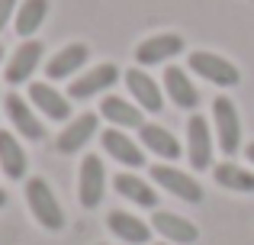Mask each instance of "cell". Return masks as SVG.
<instances>
[{
    "mask_svg": "<svg viewBox=\"0 0 254 245\" xmlns=\"http://www.w3.org/2000/svg\"><path fill=\"white\" fill-rule=\"evenodd\" d=\"M180 52H184V36H177V32H158V36H148L145 42H138L135 62H138V68L164 65L174 55H180Z\"/></svg>",
    "mask_w": 254,
    "mask_h": 245,
    "instance_id": "obj_6",
    "label": "cell"
},
{
    "mask_svg": "<svg viewBox=\"0 0 254 245\" xmlns=\"http://www.w3.org/2000/svg\"><path fill=\"white\" fill-rule=\"evenodd\" d=\"M0 110H3V90H0Z\"/></svg>",
    "mask_w": 254,
    "mask_h": 245,
    "instance_id": "obj_28",
    "label": "cell"
},
{
    "mask_svg": "<svg viewBox=\"0 0 254 245\" xmlns=\"http://www.w3.org/2000/svg\"><path fill=\"white\" fill-rule=\"evenodd\" d=\"M245 155H248V162L254 164V142H248V149H245Z\"/></svg>",
    "mask_w": 254,
    "mask_h": 245,
    "instance_id": "obj_26",
    "label": "cell"
},
{
    "mask_svg": "<svg viewBox=\"0 0 254 245\" xmlns=\"http://www.w3.org/2000/svg\"><path fill=\"white\" fill-rule=\"evenodd\" d=\"M29 103L42 116H49V120H55V123L71 120V100L64 94H58L52 84H42V81L29 84Z\"/></svg>",
    "mask_w": 254,
    "mask_h": 245,
    "instance_id": "obj_11",
    "label": "cell"
},
{
    "mask_svg": "<svg viewBox=\"0 0 254 245\" xmlns=\"http://www.w3.org/2000/svg\"><path fill=\"white\" fill-rule=\"evenodd\" d=\"M113 187H116L119 197L132 200L135 207H145V210H155L158 207L155 187H151L148 181H142V177H135V174H116V177H113Z\"/></svg>",
    "mask_w": 254,
    "mask_h": 245,
    "instance_id": "obj_21",
    "label": "cell"
},
{
    "mask_svg": "<svg viewBox=\"0 0 254 245\" xmlns=\"http://www.w3.org/2000/svg\"><path fill=\"white\" fill-rule=\"evenodd\" d=\"M103 194H106L103 162H100V155H84L81 171H77V200H81V207L93 210L103 203Z\"/></svg>",
    "mask_w": 254,
    "mask_h": 245,
    "instance_id": "obj_4",
    "label": "cell"
},
{
    "mask_svg": "<svg viewBox=\"0 0 254 245\" xmlns=\"http://www.w3.org/2000/svg\"><path fill=\"white\" fill-rule=\"evenodd\" d=\"M100 142H103V152H110V158H116L119 164H129V168H142L145 164V152L123 129H106L100 136Z\"/></svg>",
    "mask_w": 254,
    "mask_h": 245,
    "instance_id": "obj_18",
    "label": "cell"
},
{
    "mask_svg": "<svg viewBox=\"0 0 254 245\" xmlns=\"http://www.w3.org/2000/svg\"><path fill=\"white\" fill-rule=\"evenodd\" d=\"M13 16H16V0H0V32Z\"/></svg>",
    "mask_w": 254,
    "mask_h": 245,
    "instance_id": "obj_25",
    "label": "cell"
},
{
    "mask_svg": "<svg viewBox=\"0 0 254 245\" xmlns=\"http://www.w3.org/2000/svg\"><path fill=\"white\" fill-rule=\"evenodd\" d=\"M87 58H90V49H87L84 42H71V45L58 49L55 55L49 58V65H45V75H49L52 81L71 78V75H77V71L84 68V62H87Z\"/></svg>",
    "mask_w": 254,
    "mask_h": 245,
    "instance_id": "obj_15",
    "label": "cell"
},
{
    "mask_svg": "<svg viewBox=\"0 0 254 245\" xmlns=\"http://www.w3.org/2000/svg\"><path fill=\"white\" fill-rule=\"evenodd\" d=\"M106 226H110V233L116 236V239H123L129 245H148L151 233H155L148 223H142L138 216L126 213V210H113V213L106 216Z\"/></svg>",
    "mask_w": 254,
    "mask_h": 245,
    "instance_id": "obj_16",
    "label": "cell"
},
{
    "mask_svg": "<svg viewBox=\"0 0 254 245\" xmlns=\"http://www.w3.org/2000/svg\"><path fill=\"white\" fill-rule=\"evenodd\" d=\"M42 55H45V45L39 42V39H29V42H23L16 52H13L10 65H6V84H26L29 81V75H36V68L42 65Z\"/></svg>",
    "mask_w": 254,
    "mask_h": 245,
    "instance_id": "obj_10",
    "label": "cell"
},
{
    "mask_svg": "<svg viewBox=\"0 0 254 245\" xmlns=\"http://www.w3.org/2000/svg\"><path fill=\"white\" fill-rule=\"evenodd\" d=\"M151 229H155L158 236H164L168 242H180V245H193L199 239V229L193 226L190 220H184V216H177V213H168V210H155Z\"/></svg>",
    "mask_w": 254,
    "mask_h": 245,
    "instance_id": "obj_14",
    "label": "cell"
},
{
    "mask_svg": "<svg viewBox=\"0 0 254 245\" xmlns=\"http://www.w3.org/2000/svg\"><path fill=\"white\" fill-rule=\"evenodd\" d=\"M151 177L158 181V187H164L168 194H174L184 203H199L203 200V187L196 184V177L184 174V171L171 168V164H155V168H151Z\"/></svg>",
    "mask_w": 254,
    "mask_h": 245,
    "instance_id": "obj_8",
    "label": "cell"
},
{
    "mask_svg": "<svg viewBox=\"0 0 254 245\" xmlns=\"http://www.w3.org/2000/svg\"><path fill=\"white\" fill-rule=\"evenodd\" d=\"M126 87H129L132 100H138V107L145 113H161L164 100L161 90H158V81L151 75H145V68H129L126 71Z\"/></svg>",
    "mask_w": 254,
    "mask_h": 245,
    "instance_id": "obj_12",
    "label": "cell"
},
{
    "mask_svg": "<svg viewBox=\"0 0 254 245\" xmlns=\"http://www.w3.org/2000/svg\"><path fill=\"white\" fill-rule=\"evenodd\" d=\"M216 174V184L225 190H238V194H254V171L248 168H238L235 162H222L212 168Z\"/></svg>",
    "mask_w": 254,
    "mask_h": 245,
    "instance_id": "obj_24",
    "label": "cell"
},
{
    "mask_svg": "<svg viewBox=\"0 0 254 245\" xmlns=\"http://www.w3.org/2000/svg\"><path fill=\"white\" fill-rule=\"evenodd\" d=\"M138 136H142V145L148 152H155L158 158H164V162H174V158H180L184 152H180V142L174 132H168L164 126H155V123H145L142 129H138Z\"/></svg>",
    "mask_w": 254,
    "mask_h": 245,
    "instance_id": "obj_19",
    "label": "cell"
},
{
    "mask_svg": "<svg viewBox=\"0 0 254 245\" xmlns=\"http://www.w3.org/2000/svg\"><path fill=\"white\" fill-rule=\"evenodd\" d=\"M93 132H97V116H93V113H81L77 120H71L62 132H58L55 152H62V155H74V152H81L84 145L93 139Z\"/></svg>",
    "mask_w": 254,
    "mask_h": 245,
    "instance_id": "obj_13",
    "label": "cell"
},
{
    "mask_svg": "<svg viewBox=\"0 0 254 245\" xmlns=\"http://www.w3.org/2000/svg\"><path fill=\"white\" fill-rule=\"evenodd\" d=\"M45 16H49V0H23V3L16 6L13 26H16V32L23 39H29L32 32L45 23Z\"/></svg>",
    "mask_w": 254,
    "mask_h": 245,
    "instance_id": "obj_23",
    "label": "cell"
},
{
    "mask_svg": "<svg viewBox=\"0 0 254 245\" xmlns=\"http://www.w3.org/2000/svg\"><path fill=\"white\" fill-rule=\"evenodd\" d=\"M164 90H168V97L174 100V107H180V110H196L199 107V90L193 87V81L177 65L164 68Z\"/></svg>",
    "mask_w": 254,
    "mask_h": 245,
    "instance_id": "obj_17",
    "label": "cell"
},
{
    "mask_svg": "<svg viewBox=\"0 0 254 245\" xmlns=\"http://www.w3.org/2000/svg\"><path fill=\"white\" fill-rule=\"evenodd\" d=\"M190 71L199 78H206L209 84H216V87H235L238 81H242V75H238V68L229 62V58L216 55V52H190Z\"/></svg>",
    "mask_w": 254,
    "mask_h": 245,
    "instance_id": "obj_2",
    "label": "cell"
},
{
    "mask_svg": "<svg viewBox=\"0 0 254 245\" xmlns=\"http://www.w3.org/2000/svg\"><path fill=\"white\" fill-rule=\"evenodd\" d=\"M116 81H119V68L110 65V62H103V65H97V68L84 71L81 78H74L71 87H68V97L71 100H87V97H97V94H103V90H110Z\"/></svg>",
    "mask_w": 254,
    "mask_h": 245,
    "instance_id": "obj_7",
    "label": "cell"
},
{
    "mask_svg": "<svg viewBox=\"0 0 254 245\" xmlns=\"http://www.w3.org/2000/svg\"><path fill=\"white\" fill-rule=\"evenodd\" d=\"M187 158H190L193 171H206L212 162V132L209 120L199 113H193L187 120Z\"/></svg>",
    "mask_w": 254,
    "mask_h": 245,
    "instance_id": "obj_5",
    "label": "cell"
},
{
    "mask_svg": "<svg viewBox=\"0 0 254 245\" xmlns=\"http://www.w3.org/2000/svg\"><path fill=\"white\" fill-rule=\"evenodd\" d=\"M212 123H216V142L225 155H235L242 149V120L238 110L229 97H216L212 100Z\"/></svg>",
    "mask_w": 254,
    "mask_h": 245,
    "instance_id": "obj_3",
    "label": "cell"
},
{
    "mask_svg": "<svg viewBox=\"0 0 254 245\" xmlns=\"http://www.w3.org/2000/svg\"><path fill=\"white\" fill-rule=\"evenodd\" d=\"M3 110H6L10 123L16 126V132L23 139H29V142H42L45 139V126H42V120H39L36 113H32V103L26 100V97L6 94L3 97Z\"/></svg>",
    "mask_w": 254,
    "mask_h": 245,
    "instance_id": "obj_9",
    "label": "cell"
},
{
    "mask_svg": "<svg viewBox=\"0 0 254 245\" xmlns=\"http://www.w3.org/2000/svg\"><path fill=\"white\" fill-rule=\"evenodd\" d=\"M23 194H26V203H29V213L36 216L39 226L49 229V233H62L64 229V210L58 203L55 190L49 187V181L45 177H29Z\"/></svg>",
    "mask_w": 254,
    "mask_h": 245,
    "instance_id": "obj_1",
    "label": "cell"
},
{
    "mask_svg": "<svg viewBox=\"0 0 254 245\" xmlns=\"http://www.w3.org/2000/svg\"><path fill=\"white\" fill-rule=\"evenodd\" d=\"M0 171H3V177H13V181L26 177V152L19 139L6 129H0Z\"/></svg>",
    "mask_w": 254,
    "mask_h": 245,
    "instance_id": "obj_22",
    "label": "cell"
},
{
    "mask_svg": "<svg viewBox=\"0 0 254 245\" xmlns=\"http://www.w3.org/2000/svg\"><path fill=\"white\" fill-rule=\"evenodd\" d=\"M100 113H103L113 126H132V129H142V126H145L142 107H135L132 100L116 97V94H110L106 100H100Z\"/></svg>",
    "mask_w": 254,
    "mask_h": 245,
    "instance_id": "obj_20",
    "label": "cell"
},
{
    "mask_svg": "<svg viewBox=\"0 0 254 245\" xmlns=\"http://www.w3.org/2000/svg\"><path fill=\"white\" fill-rule=\"evenodd\" d=\"M0 207H6V190L0 187Z\"/></svg>",
    "mask_w": 254,
    "mask_h": 245,
    "instance_id": "obj_27",
    "label": "cell"
},
{
    "mask_svg": "<svg viewBox=\"0 0 254 245\" xmlns=\"http://www.w3.org/2000/svg\"><path fill=\"white\" fill-rule=\"evenodd\" d=\"M0 58H3V45H0Z\"/></svg>",
    "mask_w": 254,
    "mask_h": 245,
    "instance_id": "obj_29",
    "label": "cell"
}]
</instances>
